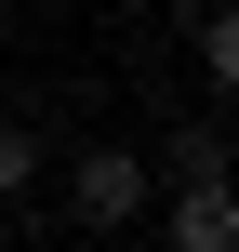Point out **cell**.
I'll list each match as a JSON object with an SVG mask.
<instances>
[{
    "label": "cell",
    "instance_id": "1",
    "mask_svg": "<svg viewBox=\"0 0 239 252\" xmlns=\"http://www.w3.org/2000/svg\"><path fill=\"white\" fill-rule=\"evenodd\" d=\"M146 199H160V159H133V146H80V159H67V213H80L93 239H120Z\"/></svg>",
    "mask_w": 239,
    "mask_h": 252
},
{
    "label": "cell",
    "instance_id": "2",
    "mask_svg": "<svg viewBox=\"0 0 239 252\" xmlns=\"http://www.w3.org/2000/svg\"><path fill=\"white\" fill-rule=\"evenodd\" d=\"M173 252H239V173H200V186H173Z\"/></svg>",
    "mask_w": 239,
    "mask_h": 252
},
{
    "label": "cell",
    "instance_id": "3",
    "mask_svg": "<svg viewBox=\"0 0 239 252\" xmlns=\"http://www.w3.org/2000/svg\"><path fill=\"white\" fill-rule=\"evenodd\" d=\"M160 173H173V186H200V173H239L226 120H173V146H160Z\"/></svg>",
    "mask_w": 239,
    "mask_h": 252
},
{
    "label": "cell",
    "instance_id": "4",
    "mask_svg": "<svg viewBox=\"0 0 239 252\" xmlns=\"http://www.w3.org/2000/svg\"><path fill=\"white\" fill-rule=\"evenodd\" d=\"M200 80L239 106V0H213V13H200Z\"/></svg>",
    "mask_w": 239,
    "mask_h": 252
},
{
    "label": "cell",
    "instance_id": "5",
    "mask_svg": "<svg viewBox=\"0 0 239 252\" xmlns=\"http://www.w3.org/2000/svg\"><path fill=\"white\" fill-rule=\"evenodd\" d=\"M27 186H40V133L0 106V199H27Z\"/></svg>",
    "mask_w": 239,
    "mask_h": 252
},
{
    "label": "cell",
    "instance_id": "6",
    "mask_svg": "<svg viewBox=\"0 0 239 252\" xmlns=\"http://www.w3.org/2000/svg\"><path fill=\"white\" fill-rule=\"evenodd\" d=\"M0 106H13V66H0Z\"/></svg>",
    "mask_w": 239,
    "mask_h": 252
}]
</instances>
